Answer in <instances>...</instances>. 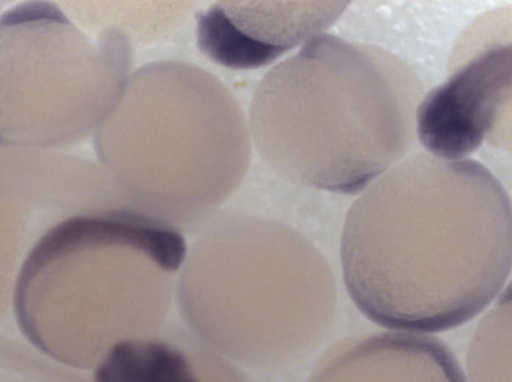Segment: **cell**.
I'll list each match as a JSON object with an SVG mask.
<instances>
[{
	"label": "cell",
	"mask_w": 512,
	"mask_h": 382,
	"mask_svg": "<svg viewBox=\"0 0 512 382\" xmlns=\"http://www.w3.org/2000/svg\"><path fill=\"white\" fill-rule=\"evenodd\" d=\"M510 95V43L490 46L420 99L415 134L428 155L466 160L496 128Z\"/></svg>",
	"instance_id": "3"
},
{
	"label": "cell",
	"mask_w": 512,
	"mask_h": 382,
	"mask_svg": "<svg viewBox=\"0 0 512 382\" xmlns=\"http://www.w3.org/2000/svg\"><path fill=\"white\" fill-rule=\"evenodd\" d=\"M510 200L481 164L419 155L351 205L340 255L346 289L374 323L438 332L479 314L512 262Z\"/></svg>",
	"instance_id": "1"
},
{
	"label": "cell",
	"mask_w": 512,
	"mask_h": 382,
	"mask_svg": "<svg viewBox=\"0 0 512 382\" xmlns=\"http://www.w3.org/2000/svg\"><path fill=\"white\" fill-rule=\"evenodd\" d=\"M94 382H203L189 357L154 339H123L95 367Z\"/></svg>",
	"instance_id": "5"
},
{
	"label": "cell",
	"mask_w": 512,
	"mask_h": 382,
	"mask_svg": "<svg viewBox=\"0 0 512 382\" xmlns=\"http://www.w3.org/2000/svg\"><path fill=\"white\" fill-rule=\"evenodd\" d=\"M219 2L199 16L198 45L234 69L267 65L328 28L343 11L335 2Z\"/></svg>",
	"instance_id": "4"
},
{
	"label": "cell",
	"mask_w": 512,
	"mask_h": 382,
	"mask_svg": "<svg viewBox=\"0 0 512 382\" xmlns=\"http://www.w3.org/2000/svg\"><path fill=\"white\" fill-rule=\"evenodd\" d=\"M271 71L251 121L267 162L288 178L356 194L409 149L420 87L392 54L320 34Z\"/></svg>",
	"instance_id": "2"
}]
</instances>
